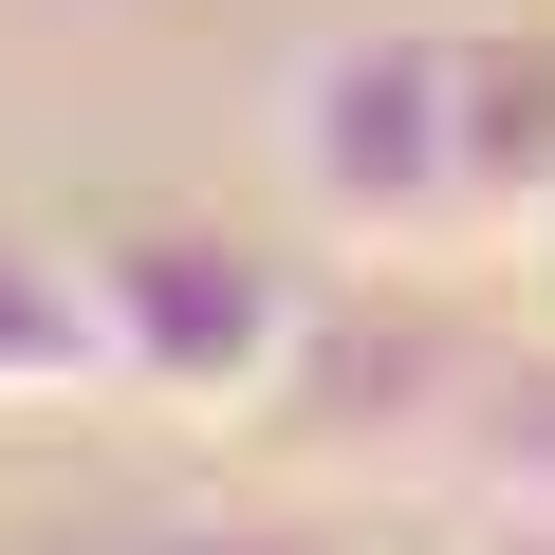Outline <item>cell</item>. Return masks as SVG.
I'll use <instances>...</instances> for the list:
<instances>
[{
    "mask_svg": "<svg viewBox=\"0 0 555 555\" xmlns=\"http://www.w3.org/2000/svg\"><path fill=\"white\" fill-rule=\"evenodd\" d=\"M75 259H93L112 408L204 426V444L278 426V389H297V352H315V297H334L315 259H278L259 222H204V204H112Z\"/></svg>",
    "mask_w": 555,
    "mask_h": 555,
    "instance_id": "6da1fadb",
    "label": "cell"
},
{
    "mask_svg": "<svg viewBox=\"0 0 555 555\" xmlns=\"http://www.w3.org/2000/svg\"><path fill=\"white\" fill-rule=\"evenodd\" d=\"M463 555H555V500H481V518H463Z\"/></svg>",
    "mask_w": 555,
    "mask_h": 555,
    "instance_id": "52a82bcc",
    "label": "cell"
},
{
    "mask_svg": "<svg viewBox=\"0 0 555 555\" xmlns=\"http://www.w3.org/2000/svg\"><path fill=\"white\" fill-rule=\"evenodd\" d=\"M463 241H481V278H518L555 241V20L463 38Z\"/></svg>",
    "mask_w": 555,
    "mask_h": 555,
    "instance_id": "277c9868",
    "label": "cell"
},
{
    "mask_svg": "<svg viewBox=\"0 0 555 555\" xmlns=\"http://www.w3.org/2000/svg\"><path fill=\"white\" fill-rule=\"evenodd\" d=\"M112 408V334H93V259L0 222V426H75Z\"/></svg>",
    "mask_w": 555,
    "mask_h": 555,
    "instance_id": "5b68a950",
    "label": "cell"
},
{
    "mask_svg": "<svg viewBox=\"0 0 555 555\" xmlns=\"http://www.w3.org/2000/svg\"><path fill=\"white\" fill-rule=\"evenodd\" d=\"M278 167H297L334 259L481 278V241H463V38H315L297 93H278Z\"/></svg>",
    "mask_w": 555,
    "mask_h": 555,
    "instance_id": "7a4b0ae2",
    "label": "cell"
},
{
    "mask_svg": "<svg viewBox=\"0 0 555 555\" xmlns=\"http://www.w3.org/2000/svg\"><path fill=\"white\" fill-rule=\"evenodd\" d=\"M130 555H371V537H334V518H297V500H241V518H149Z\"/></svg>",
    "mask_w": 555,
    "mask_h": 555,
    "instance_id": "8992f818",
    "label": "cell"
},
{
    "mask_svg": "<svg viewBox=\"0 0 555 555\" xmlns=\"http://www.w3.org/2000/svg\"><path fill=\"white\" fill-rule=\"evenodd\" d=\"M481 371H500V352L444 315V278H389V259H371V297H315V352H297V389H278V444L408 481V463L463 444Z\"/></svg>",
    "mask_w": 555,
    "mask_h": 555,
    "instance_id": "3957f363",
    "label": "cell"
},
{
    "mask_svg": "<svg viewBox=\"0 0 555 555\" xmlns=\"http://www.w3.org/2000/svg\"><path fill=\"white\" fill-rule=\"evenodd\" d=\"M518 334H555V241H537V259H518Z\"/></svg>",
    "mask_w": 555,
    "mask_h": 555,
    "instance_id": "ba28073f",
    "label": "cell"
}]
</instances>
